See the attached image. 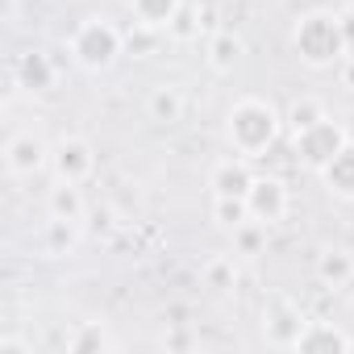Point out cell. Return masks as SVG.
<instances>
[{
    "label": "cell",
    "instance_id": "obj_1",
    "mask_svg": "<svg viewBox=\"0 0 354 354\" xmlns=\"http://www.w3.org/2000/svg\"><path fill=\"white\" fill-rule=\"evenodd\" d=\"M234 142L242 146V150H263L271 138H275V117H271V109L267 104H242L238 113H234Z\"/></svg>",
    "mask_w": 354,
    "mask_h": 354
},
{
    "label": "cell",
    "instance_id": "obj_2",
    "mask_svg": "<svg viewBox=\"0 0 354 354\" xmlns=\"http://www.w3.org/2000/svg\"><path fill=\"white\" fill-rule=\"evenodd\" d=\"M75 50L84 55V63H92V67H104V63L117 55V34H113L109 26H88V30L80 34Z\"/></svg>",
    "mask_w": 354,
    "mask_h": 354
},
{
    "label": "cell",
    "instance_id": "obj_3",
    "mask_svg": "<svg viewBox=\"0 0 354 354\" xmlns=\"http://www.w3.org/2000/svg\"><path fill=\"white\" fill-rule=\"evenodd\" d=\"M246 205H250V213H254V217H263V221H275V217L283 213V188H279L275 180H259V184L250 188Z\"/></svg>",
    "mask_w": 354,
    "mask_h": 354
},
{
    "label": "cell",
    "instance_id": "obj_4",
    "mask_svg": "<svg viewBox=\"0 0 354 354\" xmlns=\"http://www.w3.org/2000/svg\"><path fill=\"white\" fill-rule=\"evenodd\" d=\"M213 188H217V196H238V201H246L250 188H254V180H250V171H246L242 162H225V167H217V175H213Z\"/></svg>",
    "mask_w": 354,
    "mask_h": 354
},
{
    "label": "cell",
    "instance_id": "obj_5",
    "mask_svg": "<svg viewBox=\"0 0 354 354\" xmlns=\"http://www.w3.org/2000/svg\"><path fill=\"white\" fill-rule=\"evenodd\" d=\"M300 142H304V154H308L313 162H329V158L337 154V142H342V138H337L333 125H321V121H317L313 129L300 133Z\"/></svg>",
    "mask_w": 354,
    "mask_h": 354
},
{
    "label": "cell",
    "instance_id": "obj_6",
    "mask_svg": "<svg viewBox=\"0 0 354 354\" xmlns=\"http://www.w3.org/2000/svg\"><path fill=\"white\" fill-rule=\"evenodd\" d=\"M292 346H296V350H350L354 342H350L346 333L329 329V325H313V329H300Z\"/></svg>",
    "mask_w": 354,
    "mask_h": 354
},
{
    "label": "cell",
    "instance_id": "obj_7",
    "mask_svg": "<svg viewBox=\"0 0 354 354\" xmlns=\"http://www.w3.org/2000/svg\"><path fill=\"white\" fill-rule=\"evenodd\" d=\"M88 167H92L88 146H84V142H63V150H59V175H63V180H67V184L84 180Z\"/></svg>",
    "mask_w": 354,
    "mask_h": 354
},
{
    "label": "cell",
    "instance_id": "obj_8",
    "mask_svg": "<svg viewBox=\"0 0 354 354\" xmlns=\"http://www.w3.org/2000/svg\"><path fill=\"white\" fill-rule=\"evenodd\" d=\"M329 180L337 184V192H354V150H337L329 158Z\"/></svg>",
    "mask_w": 354,
    "mask_h": 354
},
{
    "label": "cell",
    "instance_id": "obj_9",
    "mask_svg": "<svg viewBox=\"0 0 354 354\" xmlns=\"http://www.w3.org/2000/svg\"><path fill=\"white\" fill-rule=\"evenodd\" d=\"M9 162H13L17 171H34V167L42 162V146H38L34 138H17V142L9 146Z\"/></svg>",
    "mask_w": 354,
    "mask_h": 354
},
{
    "label": "cell",
    "instance_id": "obj_10",
    "mask_svg": "<svg viewBox=\"0 0 354 354\" xmlns=\"http://www.w3.org/2000/svg\"><path fill=\"white\" fill-rule=\"evenodd\" d=\"M350 275H354V263H350L346 254H325V259H321V279H325V283L342 288Z\"/></svg>",
    "mask_w": 354,
    "mask_h": 354
},
{
    "label": "cell",
    "instance_id": "obj_11",
    "mask_svg": "<svg viewBox=\"0 0 354 354\" xmlns=\"http://www.w3.org/2000/svg\"><path fill=\"white\" fill-rule=\"evenodd\" d=\"M133 9L142 13V21H150V26H162V21L175 13V0H133Z\"/></svg>",
    "mask_w": 354,
    "mask_h": 354
},
{
    "label": "cell",
    "instance_id": "obj_12",
    "mask_svg": "<svg viewBox=\"0 0 354 354\" xmlns=\"http://www.w3.org/2000/svg\"><path fill=\"white\" fill-rule=\"evenodd\" d=\"M50 209H55L59 221H75V217H80V196H75V188H59L55 201H50Z\"/></svg>",
    "mask_w": 354,
    "mask_h": 354
},
{
    "label": "cell",
    "instance_id": "obj_13",
    "mask_svg": "<svg viewBox=\"0 0 354 354\" xmlns=\"http://www.w3.org/2000/svg\"><path fill=\"white\" fill-rule=\"evenodd\" d=\"M217 217H221L225 225H234V230H238V225H242V217H246V205H242L238 196H221V201H217Z\"/></svg>",
    "mask_w": 354,
    "mask_h": 354
},
{
    "label": "cell",
    "instance_id": "obj_14",
    "mask_svg": "<svg viewBox=\"0 0 354 354\" xmlns=\"http://www.w3.org/2000/svg\"><path fill=\"white\" fill-rule=\"evenodd\" d=\"M317 121H321V109H317L313 100H304V104H296V109H292V125H296V133L313 129Z\"/></svg>",
    "mask_w": 354,
    "mask_h": 354
},
{
    "label": "cell",
    "instance_id": "obj_15",
    "mask_svg": "<svg viewBox=\"0 0 354 354\" xmlns=\"http://www.w3.org/2000/svg\"><path fill=\"white\" fill-rule=\"evenodd\" d=\"M67 346H71V350H104V346H113V342H109L100 329H84V333H75Z\"/></svg>",
    "mask_w": 354,
    "mask_h": 354
},
{
    "label": "cell",
    "instance_id": "obj_16",
    "mask_svg": "<svg viewBox=\"0 0 354 354\" xmlns=\"http://www.w3.org/2000/svg\"><path fill=\"white\" fill-rule=\"evenodd\" d=\"M154 117L158 121H175V117H180V96H175V92H158L154 96Z\"/></svg>",
    "mask_w": 354,
    "mask_h": 354
},
{
    "label": "cell",
    "instance_id": "obj_17",
    "mask_svg": "<svg viewBox=\"0 0 354 354\" xmlns=\"http://www.w3.org/2000/svg\"><path fill=\"white\" fill-rule=\"evenodd\" d=\"M238 59V42H230V38H217V46H213V63L217 67H230Z\"/></svg>",
    "mask_w": 354,
    "mask_h": 354
},
{
    "label": "cell",
    "instance_id": "obj_18",
    "mask_svg": "<svg viewBox=\"0 0 354 354\" xmlns=\"http://www.w3.org/2000/svg\"><path fill=\"white\" fill-rule=\"evenodd\" d=\"M259 242H263V234H259V230H246V221H242V225H238V246H242L246 254H254Z\"/></svg>",
    "mask_w": 354,
    "mask_h": 354
},
{
    "label": "cell",
    "instance_id": "obj_19",
    "mask_svg": "<svg viewBox=\"0 0 354 354\" xmlns=\"http://www.w3.org/2000/svg\"><path fill=\"white\" fill-rule=\"evenodd\" d=\"M175 34H180V38L192 34V13H180V17H175Z\"/></svg>",
    "mask_w": 354,
    "mask_h": 354
},
{
    "label": "cell",
    "instance_id": "obj_20",
    "mask_svg": "<svg viewBox=\"0 0 354 354\" xmlns=\"http://www.w3.org/2000/svg\"><path fill=\"white\" fill-rule=\"evenodd\" d=\"M0 354H30V346H21V342H0Z\"/></svg>",
    "mask_w": 354,
    "mask_h": 354
},
{
    "label": "cell",
    "instance_id": "obj_21",
    "mask_svg": "<svg viewBox=\"0 0 354 354\" xmlns=\"http://www.w3.org/2000/svg\"><path fill=\"white\" fill-rule=\"evenodd\" d=\"M225 279H230V267H213V288H225Z\"/></svg>",
    "mask_w": 354,
    "mask_h": 354
}]
</instances>
